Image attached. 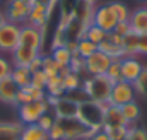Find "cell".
I'll use <instances>...</instances> for the list:
<instances>
[{
	"mask_svg": "<svg viewBox=\"0 0 147 140\" xmlns=\"http://www.w3.org/2000/svg\"><path fill=\"white\" fill-rule=\"evenodd\" d=\"M105 111H106V104L86 99L82 103H79L77 108V120L86 125L89 130L92 132H99L105 127Z\"/></svg>",
	"mask_w": 147,
	"mask_h": 140,
	"instance_id": "6da1fadb",
	"label": "cell"
},
{
	"mask_svg": "<svg viewBox=\"0 0 147 140\" xmlns=\"http://www.w3.org/2000/svg\"><path fill=\"white\" fill-rule=\"evenodd\" d=\"M111 87H113V82L106 75H87L82 80V89L87 99L101 103V104H108Z\"/></svg>",
	"mask_w": 147,
	"mask_h": 140,
	"instance_id": "7a4b0ae2",
	"label": "cell"
},
{
	"mask_svg": "<svg viewBox=\"0 0 147 140\" xmlns=\"http://www.w3.org/2000/svg\"><path fill=\"white\" fill-rule=\"evenodd\" d=\"M19 108V121L22 125H33L38 123V120L50 111V103L46 99H41V101H31V103H26V104L17 106Z\"/></svg>",
	"mask_w": 147,
	"mask_h": 140,
	"instance_id": "3957f363",
	"label": "cell"
},
{
	"mask_svg": "<svg viewBox=\"0 0 147 140\" xmlns=\"http://www.w3.org/2000/svg\"><path fill=\"white\" fill-rule=\"evenodd\" d=\"M46 101L50 103L51 113H53L58 120H63V118H75V116H77L79 103L74 101L72 98H69L67 94H63V96H60V98H48V96H46Z\"/></svg>",
	"mask_w": 147,
	"mask_h": 140,
	"instance_id": "277c9868",
	"label": "cell"
},
{
	"mask_svg": "<svg viewBox=\"0 0 147 140\" xmlns=\"http://www.w3.org/2000/svg\"><path fill=\"white\" fill-rule=\"evenodd\" d=\"M19 36H21V26L5 21L0 26V51L14 53V50L19 46Z\"/></svg>",
	"mask_w": 147,
	"mask_h": 140,
	"instance_id": "5b68a950",
	"label": "cell"
},
{
	"mask_svg": "<svg viewBox=\"0 0 147 140\" xmlns=\"http://www.w3.org/2000/svg\"><path fill=\"white\" fill-rule=\"evenodd\" d=\"M58 123L63 130V140H89L94 133L86 125H82L77 118H63L58 120Z\"/></svg>",
	"mask_w": 147,
	"mask_h": 140,
	"instance_id": "8992f818",
	"label": "cell"
},
{
	"mask_svg": "<svg viewBox=\"0 0 147 140\" xmlns=\"http://www.w3.org/2000/svg\"><path fill=\"white\" fill-rule=\"evenodd\" d=\"M135 96H137V92L134 89V84L125 82V80H120V82H115L113 87H111V94H110L108 104L121 108V106L127 104V103L135 101Z\"/></svg>",
	"mask_w": 147,
	"mask_h": 140,
	"instance_id": "52a82bcc",
	"label": "cell"
},
{
	"mask_svg": "<svg viewBox=\"0 0 147 140\" xmlns=\"http://www.w3.org/2000/svg\"><path fill=\"white\" fill-rule=\"evenodd\" d=\"M92 24H96L98 28H101L103 31L111 33L115 31L118 19L113 12V9L110 7V3H103V5H96L94 12H92Z\"/></svg>",
	"mask_w": 147,
	"mask_h": 140,
	"instance_id": "ba28073f",
	"label": "cell"
},
{
	"mask_svg": "<svg viewBox=\"0 0 147 140\" xmlns=\"http://www.w3.org/2000/svg\"><path fill=\"white\" fill-rule=\"evenodd\" d=\"M31 12V3L26 0H9L5 9V19L16 22L19 26L28 24V17Z\"/></svg>",
	"mask_w": 147,
	"mask_h": 140,
	"instance_id": "9c48e42d",
	"label": "cell"
},
{
	"mask_svg": "<svg viewBox=\"0 0 147 140\" xmlns=\"http://www.w3.org/2000/svg\"><path fill=\"white\" fill-rule=\"evenodd\" d=\"M50 3L46 0H36L31 3V12H29V17H28V24L39 28V29H45L48 19H50Z\"/></svg>",
	"mask_w": 147,
	"mask_h": 140,
	"instance_id": "30bf717a",
	"label": "cell"
},
{
	"mask_svg": "<svg viewBox=\"0 0 147 140\" xmlns=\"http://www.w3.org/2000/svg\"><path fill=\"white\" fill-rule=\"evenodd\" d=\"M113 58H110L103 51H94L89 58H86V73L87 75H105Z\"/></svg>",
	"mask_w": 147,
	"mask_h": 140,
	"instance_id": "8fae6325",
	"label": "cell"
},
{
	"mask_svg": "<svg viewBox=\"0 0 147 140\" xmlns=\"http://www.w3.org/2000/svg\"><path fill=\"white\" fill-rule=\"evenodd\" d=\"M43 29L34 28L31 24H22L21 26V36H19V44L22 46H29V48H34L41 51V46H43Z\"/></svg>",
	"mask_w": 147,
	"mask_h": 140,
	"instance_id": "7c38bea8",
	"label": "cell"
},
{
	"mask_svg": "<svg viewBox=\"0 0 147 140\" xmlns=\"http://www.w3.org/2000/svg\"><path fill=\"white\" fill-rule=\"evenodd\" d=\"M98 50L103 51V53H106V55H108L110 58H113V60H121V58L125 57L123 48H121V36H118L115 31L108 33L106 39L98 46Z\"/></svg>",
	"mask_w": 147,
	"mask_h": 140,
	"instance_id": "4fadbf2b",
	"label": "cell"
},
{
	"mask_svg": "<svg viewBox=\"0 0 147 140\" xmlns=\"http://www.w3.org/2000/svg\"><path fill=\"white\" fill-rule=\"evenodd\" d=\"M120 67H121V79L130 84L137 80V77L140 75V72L144 69L142 62L137 57H123L120 60Z\"/></svg>",
	"mask_w": 147,
	"mask_h": 140,
	"instance_id": "5bb4252c",
	"label": "cell"
},
{
	"mask_svg": "<svg viewBox=\"0 0 147 140\" xmlns=\"http://www.w3.org/2000/svg\"><path fill=\"white\" fill-rule=\"evenodd\" d=\"M41 99H46V92L45 89H39L34 85H24V87H19L17 91V96H16V106L26 104V103H31V101H41Z\"/></svg>",
	"mask_w": 147,
	"mask_h": 140,
	"instance_id": "9a60e30c",
	"label": "cell"
},
{
	"mask_svg": "<svg viewBox=\"0 0 147 140\" xmlns=\"http://www.w3.org/2000/svg\"><path fill=\"white\" fill-rule=\"evenodd\" d=\"M39 55H41L39 50H34V48L19 44V46L14 50V53H12V62H14L16 67H28V65H29L36 57H39Z\"/></svg>",
	"mask_w": 147,
	"mask_h": 140,
	"instance_id": "2e32d148",
	"label": "cell"
},
{
	"mask_svg": "<svg viewBox=\"0 0 147 140\" xmlns=\"http://www.w3.org/2000/svg\"><path fill=\"white\" fill-rule=\"evenodd\" d=\"M94 7H96V5H91V3H87L86 0H77V2H75V7H74L72 17L87 28V26L92 22V12H94Z\"/></svg>",
	"mask_w": 147,
	"mask_h": 140,
	"instance_id": "e0dca14e",
	"label": "cell"
},
{
	"mask_svg": "<svg viewBox=\"0 0 147 140\" xmlns=\"http://www.w3.org/2000/svg\"><path fill=\"white\" fill-rule=\"evenodd\" d=\"M116 127H128L123 113L118 106L106 104V111H105V127L103 128H116Z\"/></svg>",
	"mask_w": 147,
	"mask_h": 140,
	"instance_id": "ac0fdd59",
	"label": "cell"
},
{
	"mask_svg": "<svg viewBox=\"0 0 147 140\" xmlns=\"http://www.w3.org/2000/svg\"><path fill=\"white\" fill-rule=\"evenodd\" d=\"M17 84L10 79L5 77L0 80V101L5 104H16V96H17Z\"/></svg>",
	"mask_w": 147,
	"mask_h": 140,
	"instance_id": "d6986e66",
	"label": "cell"
},
{
	"mask_svg": "<svg viewBox=\"0 0 147 140\" xmlns=\"http://www.w3.org/2000/svg\"><path fill=\"white\" fill-rule=\"evenodd\" d=\"M128 24H130L132 31H135L137 34L147 33V7H140V9L130 12Z\"/></svg>",
	"mask_w": 147,
	"mask_h": 140,
	"instance_id": "ffe728a7",
	"label": "cell"
},
{
	"mask_svg": "<svg viewBox=\"0 0 147 140\" xmlns=\"http://www.w3.org/2000/svg\"><path fill=\"white\" fill-rule=\"evenodd\" d=\"M60 77H62V85L65 89V92H70V91H75V89H80L82 87V77L79 73H75L69 67L60 70Z\"/></svg>",
	"mask_w": 147,
	"mask_h": 140,
	"instance_id": "44dd1931",
	"label": "cell"
},
{
	"mask_svg": "<svg viewBox=\"0 0 147 140\" xmlns=\"http://www.w3.org/2000/svg\"><path fill=\"white\" fill-rule=\"evenodd\" d=\"M19 140H50V139H48L46 130H43L38 123H33V125H22Z\"/></svg>",
	"mask_w": 147,
	"mask_h": 140,
	"instance_id": "7402d4cb",
	"label": "cell"
},
{
	"mask_svg": "<svg viewBox=\"0 0 147 140\" xmlns=\"http://www.w3.org/2000/svg\"><path fill=\"white\" fill-rule=\"evenodd\" d=\"M22 130V123L14 121H0V140H19Z\"/></svg>",
	"mask_w": 147,
	"mask_h": 140,
	"instance_id": "603a6c76",
	"label": "cell"
},
{
	"mask_svg": "<svg viewBox=\"0 0 147 140\" xmlns=\"http://www.w3.org/2000/svg\"><path fill=\"white\" fill-rule=\"evenodd\" d=\"M51 58L62 67V69H65V67H69L70 65V62H72L74 58V51L69 48V46H57V48H51Z\"/></svg>",
	"mask_w": 147,
	"mask_h": 140,
	"instance_id": "cb8c5ba5",
	"label": "cell"
},
{
	"mask_svg": "<svg viewBox=\"0 0 147 140\" xmlns=\"http://www.w3.org/2000/svg\"><path fill=\"white\" fill-rule=\"evenodd\" d=\"M137 46H139V34L135 31H130L128 34L121 38V48H123L125 57H137L139 55Z\"/></svg>",
	"mask_w": 147,
	"mask_h": 140,
	"instance_id": "d4e9b609",
	"label": "cell"
},
{
	"mask_svg": "<svg viewBox=\"0 0 147 140\" xmlns=\"http://www.w3.org/2000/svg\"><path fill=\"white\" fill-rule=\"evenodd\" d=\"M120 109H121L123 118H125V121H127V125H128V127H130V125H135V123L140 120V106L137 104L135 101L123 104Z\"/></svg>",
	"mask_w": 147,
	"mask_h": 140,
	"instance_id": "484cf974",
	"label": "cell"
},
{
	"mask_svg": "<svg viewBox=\"0 0 147 140\" xmlns=\"http://www.w3.org/2000/svg\"><path fill=\"white\" fill-rule=\"evenodd\" d=\"M94 51H98V44H94V43H91L89 39H86V38H80L77 43H75V48H74V55H77V57H80V58H89Z\"/></svg>",
	"mask_w": 147,
	"mask_h": 140,
	"instance_id": "4316f807",
	"label": "cell"
},
{
	"mask_svg": "<svg viewBox=\"0 0 147 140\" xmlns=\"http://www.w3.org/2000/svg\"><path fill=\"white\" fill-rule=\"evenodd\" d=\"M31 72L28 67H16L12 69V73H10V79L17 84V87H24V85H29L31 84Z\"/></svg>",
	"mask_w": 147,
	"mask_h": 140,
	"instance_id": "83f0119b",
	"label": "cell"
},
{
	"mask_svg": "<svg viewBox=\"0 0 147 140\" xmlns=\"http://www.w3.org/2000/svg\"><path fill=\"white\" fill-rule=\"evenodd\" d=\"M106 36H108V33L106 31H103L101 28H98L96 24H89L87 28H86V31H84V38L86 39H89L91 43H94V44H101L105 39H106Z\"/></svg>",
	"mask_w": 147,
	"mask_h": 140,
	"instance_id": "f1b7e54d",
	"label": "cell"
},
{
	"mask_svg": "<svg viewBox=\"0 0 147 140\" xmlns=\"http://www.w3.org/2000/svg\"><path fill=\"white\" fill-rule=\"evenodd\" d=\"M45 92H46L48 98H60V96H63V94H65V89H63V85H62V77H60V75L50 77Z\"/></svg>",
	"mask_w": 147,
	"mask_h": 140,
	"instance_id": "f546056e",
	"label": "cell"
},
{
	"mask_svg": "<svg viewBox=\"0 0 147 140\" xmlns=\"http://www.w3.org/2000/svg\"><path fill=\"white\" fill-rule=\"evenodd\" d=\"M41 70L48 75V79L50 77H57V75H60V70H62V67L51 58V55H46V57H43V67H41Z\"/></svg>",
	"mask_w": 147,
	"mask_h": 140,
	"instance_id": "4dcf8cb0",
	"label": "cell"
},
{
	"mask_svg": "<svg viewBox=\"0 0 147 140\" xmlns=\"http://www.w3.org/2000/svg\"><path fill=\"white\" fill-rule=\"evenodd\" d=\"M110 7L113 9L118 22H127L130 19V10H128V7L125 3H121V2H110Z\"/></svg>",
	"mask_w": 147,
	"mask_h": 140,
	"instance_id": "1f68e13d",
	"label": "cell"
},
{
	"mask_svg": "<svg viewBox=\"0 0 147 140\" xmlns=\"http://www.w3.org/2000/svg\"><path fill=\"white\" fill-rule=\"evenodd\" d=\"M134 89H135L137 94L147 98V67L146 65H144V69L140 72V75L137 77V80L134 82Z\"/></svg>",
	"mask_w": 147,
	"mask_h": 140,
	"instance_id": "d6a6232c",
	"label": "cell"
},
{
	"mask_svg": "<svg viewBox=\"0 0 147 140\" xmlns=\"http://www.w3.org/2000/svg\"><path fill=\"white\" fill-rule=\"evenodd\" d=\"M105 75L110 79L113 84H115V82H120V80H123V79H121V67H120V60H113Z\"/></svg>",
	"mask_w": 147,
	"mask_h": 140,
	"instance_id": "836d02e7",
	"label": "cell"
},
{
	"mask_svg": "<svg viewBox=\"0 0 147 140\" xmlns=\"http://www.w3.org/2000/svg\"><path fill=\"white\" fill-rule=\"evenodd\" d=\"M125 140H147V130L137 125H130Z\"/></svg>",
	"mask_w": 147,
	"mask_h": 140,
	"instance_id": "e575fe53",
	"label": "cell"
},
{
	"mask_svg": "<svg viewBox=\"0 0 147 140\" xmlns=\"http://www.w3.org/2000/svg\"><path fill=\"white\" fill-rule=\"evenodd\" d=\"M111 140H125L128 133V127H116V128H103Z\"/></svg>",
	"mask_w": 147,
	"mask_h": 140,
	"instance_id": "d590c367",
	"label": "cell"
},
{
	"mask_svg": "<svg viewBox=\"0 0 147 140\" xmlns=\"http://www.w3.org/2000/svg\"><path fill=\"white\" fill-rule=\"evenodd\" d=\"M46 84H48V75L43 70L33 72V75H31V85L39 87V89H46Z\"/></svg>",
	"mask_w": 147,
	"mask_h": 140,
	"instance_id": "8d00e7d4",
	"label": "cell"
},
{
	"mask_svg": "<svg viewBox=\"0 0 147 140\" xmlns=\"http://www.w3.org/2000/svg\"><path fill=\"white\" fill-rule=\"evenodd\" d=\"M55 121H57V116H55V114L51 113V109H50L48 113H45V114L38 120V125H39L43 130H46V132H48V130L55 125Z\"/></svg>",
	"mask_w": 147,
	"mask_h": 140,
	"instance_id": "74e56055",
	"label": "cell"
},
{
	"mask_svg": "<svg viewBox=\"0 0 147 140\" xmlns=\"http://www.w3.org/2000/svg\"><path fill=\"white\" fill-rule=\"evenodd\" d=\"M69 69L72 70V72H75V73H79V75H80V73H86V60L80 58V57H77V55H74Z\"/></svg>",
	"mask_w": 147,
	"mask_h": 140,
	"instance_id": "f35d334b",
	"label": "cell"
},
{
	"mask_svg": "<svg viewBox=\"0 0 147 140\" xmlns=\"http://www.w3.org/2000/svg\"><path fill=\"white\" fill-rule=\"evenodd\" d=\"M12 69H14V65L10 63V60L0 55V80L5 79V77H10Z\"/></svg>",
	"mask_w": 147,
	"mask_h": 140,
	"instance_id": "ab89813d",
	"label": "cell"
},
{
	"mask_svg": "<svg viewBox=\"0 0 147 140\" xmlns=\"http://www.w3.org/2000/svg\"><path fill=\"white\" fill-rule=\"evenodd\" d=\"M48 139L50 140H63V130L58 123V120L55 121V125L48 130Z\"/></svg>",
	"mask_w": 147,
	"mask_h": 140,
	"instance_id": "60d3db41",
	"label": "cell"
},
{
	"mask_svg": "<svg viewBox=\"0 0 147 140\" xmlns=\"http://www.w3.org/2000/svg\"><path fill=\"white\" fill-rule=\"evenodd\" d=\"M137 50H139V55L147 57V33L139 34V46H137Z\"/></svg>",
	"mask_w": 147,
	"mask_h": 140,
	"instance_id": "b9f144b4",
	"label": "cell"
},
{
	"mask_svg": "<svg viewBox=\"0 0 147 140\" xmlns=\"http://www.w3.org/2000/svg\"><path fill=\"white\" fill-rule=\"evenodd\" d=\"M130 31H132V28H130L128 21H127V22H118L116 28H115V33H116L118 36H121V38H123L125 34H128Z\"/></svg>",
	"mask_w": 147,
	"mask_h": 140,
	"instance_id": "7bdbcfd3",
	"label": "cell"
},
{
	"mask_svg": "<svg viewBox=\"0 0 147 140\" xmlns=\"http://www.w3.org/2000/svg\"><path fill=\"white\" fill-rule=\"evenodd\" d=\"M41 67H43V55H39V57H36L29 65H28V69H29V72L33 73V72H38V70H41Z\"/></svg>",
	"mask_w": 147,
	"mask_h": 140,
	"instance_id": "ee69618b",
	"label": "cell"
},
{
	"mask_svg": "<svg viewBox=\"0 0 147 140\" xmlns=\"http://www.w3.org/2000/svg\"><path fill=\"white\" fill-rule=\"evenodd\" d=\"M89 140H111V139L106 135V132H105V130H99V132H94V133H92V137H91Z\"/></svg>",
	"mask_w": 147,
	"mask_h": 140,
	"instance_id": "f6af8a7d",
	"label": "cell"
},
{
	"mask_svg": "<svg viewBox=\"0 0 147 140\" xmlns=\"http://www.w3.org/2000/svg\"><path fill=\"white\" fill-rule=\"evenodd\" d=\"M5 21H7V19H5V14H3V12L0 10V26H2V24H3Z\"/></svg>",
	"mask_w": 147,
	"mask_h": 140,
	"instance_id": "bcb514c9",
	"label": "cell"
},
{
	"mask_svg": "<svg viewBox=\"0 0 147 140\" xmlns=\"http://www.w3.org/2000/svg\"><path fill=\"white\" fill-rule=\"evenodd\" d=\"M86 2L91 3V5H96V3H98V0H86Z\"/></svg>",
	"mask_w": 147,
	"mask_h": 140,
	"instance_id": "7dc6e473",
	"label": "cell"
},
{
	"mask_svg": "<svg viewBox=\"0 0 147 140\" xmlns=\"http://www.w3.org/2000/svg\"><path fill=\"white\" fill-rule=\"evenodd\" d=\"M26 2H29V3H33V2H36V0H26Z\"/></svg>",
	"mask_w": 147,
	"mask_h": 140,
	"instance_id": "c3c4849f",
	"label": "cell"
},
{
	"mask_svg": "<svg viewBox=\"0 0 147 140\" xmlns=\"http://www.w3.org/2000/svg\"><path fill=\"white\" fill-rule=\"evenodd\" d=\"M0 2H2V0H0Z\"/></svg>",
	"mask_w": 147,
	"mask_h": 140,
	"instance_id": "681fc988",
	"label": "cell"
}]
</instances>
